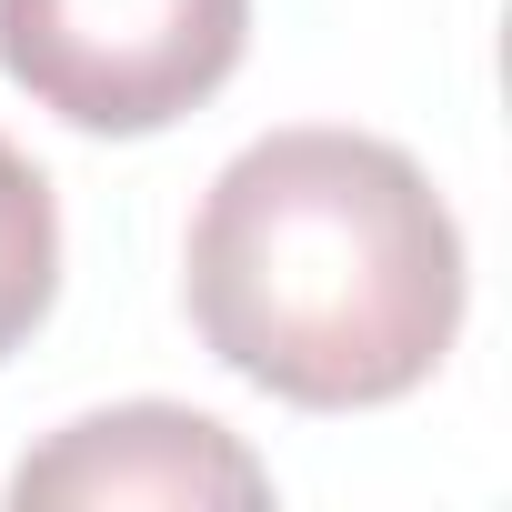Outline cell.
<instances>
[{
  "instance_id": "cell-1",
  "label": "cell",
  "mask_w": 512,
  "mask_h": 512,
  "mask_svg": "<svg viewBox=\"0 0 512 512\" xmlns=\"http://www.w3.org/2000/svg\"><path fill=\"white\" fill-rule=\"evenodd\" d=\"M181 302L221 372L302 412H372L462 332V221L382 131H272L221 161L181 241Z\"/></svg>"
},
{
  "instance_id": "cell-2",
  "label": "cell",
  "mask_w": 512,
  "mask_h": 512,
  "mask_svg": "<svg viewBox=\"0 0 512 512\" xmlns=\"http://www.w3.org/2000/svg\"><path fill=\"white\" fill-rule=\"evenodd\" d=\"M251 51V0H0V71L91 141L191 121Z\"/></svg>"
},
{
  "instance_id": "cell-3",
  "label": "cell",
  "mask_w": 512,
  "mask_h": 512,
  "mask_svg": "<svg viewBox=\"0 0 512 512\" xmlns=\"http://www.w3.org/2000/svg\"><path fill=\"white\" fill-rule=\"evenodd\" d=\"M11 502L51 512H211V502H272V472L231 422L191 412V402H111L61 422L21 472Z\"/></svg>"
},
{
  "instance_id": "cell-4",
  "label": "cell",
  "mask_w": 512,
  "mask_h": 512,
  "mask_svg": "<svg viewBox=\"0 0 512 512\" xmlns=\"http://www.w3.org/2000/svg\"><path fill=\"white\" fill-rule=\"evenodd\" d=\"M61 302V201L21 141H0V362Z\"/></svg>"
}]
</instances>
